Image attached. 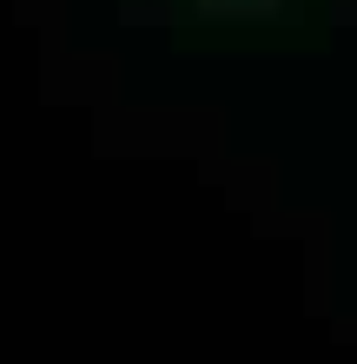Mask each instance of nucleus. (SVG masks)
Returning a JSON list of instances; mask_svg holds the SVG:
<instances>
[{
	"mask_svg": "<svg viewBox=\"0 0 357 364\" xmlns=\"http://www.w3.org/2000/svg\"><path fill=\"white\" fill-rule=\"evenodd\" d=\"M192 7H205V14H265L278 0H192Z\"/></svg>",
	"mask_w": 357,
	"mask_h": 364,
	"instance_id": "1",
	"label": "nucleus"
}]
</instances>
